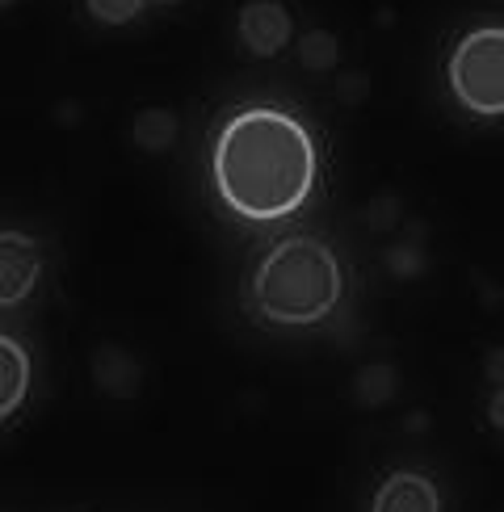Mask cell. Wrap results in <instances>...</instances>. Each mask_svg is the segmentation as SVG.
<instances>
[{"mask_svg":"<svg viewBox=\"0 0 504 512\" xmlns=\"http://www.w3.org/2000/svg\"><path fill=\"white\" fill-rule=\"evenodd\" d=\"M236 30H240V42L248 47V55L273 59V55L286 51L294 21H290V9L282 0H248L236 17Z\"/></svg>","mask_w":504,"mask_h":512,"instance_id":"5","label":"cell"},{"mask_svg":"<svg viewBox=\"0 0 504 512\" xmlns=\"http://www.w3.org/2000/svg\"><path fill=\"white\" fill-rule=\"evenodd\" d=\"M336 55H341V47H336V38H332L328 30H311V34H303V42H299V59L307 63V68H315V72L332 68Z\"/></svg>","mask_w":504,"mask_h":512,"instance_id":"10","label":"cell"},{"mask_svg":"<svg viewBox=\"0 0 504 512\" xmlns=\"http://www.w3.org/2000/svg\"><path fill=\"white\" fill-rule=\"evenodd\" d=\"M488 420H492V429L504 433V387H496V395L488 399Z\"/></svg>","mask_w":504,"mask_h":512,"instance_id":"11","label":"cell"},{"mask_svg":"<svg viewBox=\"0 0 504 512\" xmlns=\"http://www.w3.org/2000/svg\"><path fill=\"white\" fill-rule=\"evenodd\" d=\"M215 194L248 223H278L303 210L320 181V152L307 126L273 105L231 114L210 152Z\"/></svg>","mask_w":504,"mask_h":512,"instance_id":"1","label":"cell"},{"mask_svg":"<svg viewBox=\"0 0 504 512\" xmlns=\"http://www.w3.org/2000/svg\"><path fill=\"white\" fill-rule=\"evenodd\" d=\"M135 143L143 147V152H164V147H173L177 139V118L168 110H143L135 118Z\"/></svg>","mask_w":504,"mask_h":512,"instance_id":"8","label":"cell"},{"mask_svg":"<svg viewBox=\"0 0 504 512\" xmlns=\"http://www.w3.org/2000/svg\"><path fill=\"white\" fill-rule=\"evenodd\" d=\"M42 277V252L21 231H0V311L26 303Z\"/></svg>","mask_w":504,"mask_h":512,"instance_id":"4","label":"cell"},{"mask_svg":"<svg viewBox=\"0 0 504 512\" xmlns=\"http://www.w3.org/2000/svg\"><path fill=\"white\" fill-rule=\"evenodd\" d=\"M450 93L475 118H504V26H479L450 55Z\"/></svg>","mask_w":504,"mask_h":512,"instance_id":"3","label":"cell"},{"mask_svg":"<svg viewBox=\"0 0 504 512\" xmlns=\"http://www.w3.org/2000/svg\"><path fill=\"white\" fill-rule=\"evenodd\" d=\"M147 5H160V9H168V5H181V0H147Z\"/></svg>","mask_w":504,"mask_h":512,"instance_id":"12","label":"cell"},{"mask_svg":"<svg viewBox=\"0 0 504 512\" xmlns=\"http://www.w3.org/2000/svg\"><path fill=\"white\" fill-rule=\"evenodd\" d=\"M9 5H17V0H0V9H9Z\"/></svg>","mask_w":504,"mask_h":512,"instance_id":"13","label":"cell"},{"mask_svg":"<svg viewBox=\"0 0 504 512\" xmlns=\"http://www.w3.org/2000/svg\"><path fill=\"white\" fill-rule=\"evenodd\" d=\"M252 307L273 328H311L336 311L345 273L336 252L315 236H286L252 269Z\"/></svg>","mask_w":504,"mask_h":512,"instance_id":"2","label":"cell"},{"mask_svg":"<svg viewBox=\"0 0 504 512\" xmlns=\"http://www.w3.org/2000/svg\"><path fill=\"white\" fill-rule=\"evenodd\" d=\"M84 9L101 26H131L135 17H143L147 0H84Z\"/></svg>","mask_w":504,"mask_h":512,"instance_id":"9","label":"cell"},{"mask_svg":"<svg viewBox=\"0 0 504 512\" xmlns=\"http://www.w3.org/2000/svg\"><path fill=\"white\" fill-rule=\"evenodd\" d=\"M30 395V353L13 336L0 332V424H5Z\"/></svg>","mask_w":504,"mask_h":512,"instance_id":"7","label":"cell"},{"mask_svg":"<svg viewBox=\"0 0 504 512\" xmlns=\"http://www.w3.org/2000/svg\"><path fill=\"white\" fill-rule=\"evenodd\" d=\"M374 512H441V496H437L433 479L416 475V471H399L378 487Z\"/></svg>","mask_w":504,"mask_h":512,"instance_id":"6","label":"cell"}]
</instances>
